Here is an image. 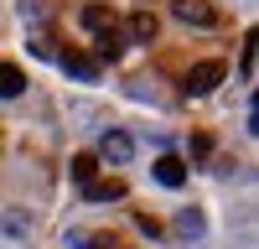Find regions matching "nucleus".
<instances>
[{
  "mask_svg": "<svg viewBox=\"0 0 259 249\" xmlns=\"http://www.w3.org/2000/svg\"><path fill=\"white\" fill-rule=\"evenodd\" d=\"M223 73H228L223 62H218V57H207V62H197V68L187 73V83H182V89H187L192 99H202V94H212V89L223 83Z\"/></svg>",
  "mask_w": 259,
  "mask_h": 249,
  "instance_id": "f257e3e1",
  "label": "nucleus"
},
{
  "mask_svg": "<svg viewBox=\"0 0 259 249\" xmlns=\"http://www.w3.org/2000/svg\"><path fill=\"white\" fill-rule=\"evenodd\" d=\"M130 156H135V135H124V130H104L99 135V161L130 166Z\"/></svg>",
  "mask_w": 259,
  "mask_h": 249,
  "instance_id": "f03ea898",
  "label": "nucleus"
},
{
  "mask_svg": "<svg viewBox=\"0 0 259 249\" xmlns=\"http://www.w3.org/2000/svg\"><path fill=\"white\" fill-rule=\"evenodd\" d=\"M171 16H177L182 26H218V21H223L207 0H171Z\"/></svg>",
  "mask_w": 259,
  "mask_h": 249,
  "instance_id": "7ed1b4c3",
  "label": "nucleus"
},
{
  "mask_svg": "<svg viewBox=\"0 0 259 249\" xmlns=\"http://www.w3.org/2000/svg\"><path fill=\"white\" fill-rule=\"evenodd\" d=\"M57 62H62V73H68V78H78V83H94V78H99V62H94L89 52H78V47L57 52Z\"/></svg>",
  "mask_w": 259,
  "mask_h": 249,
  "instance_id": "20e7f679",
  "label": "nucleus"
},
{
  "mask_svg": "<svg viewBox=\"0 0 259 249\" xmlns=\"http://www.w3.org/2000/svg\"><path fill=\"white\" fill-rule=\"evenodd\" d=\"M78 21H83V31H94V36H99V31H119L114 11H109V6H99V0H94V6H83V16H78Z\"/></svg>",
  "mask_w": 259,
  "mask_h": 249,
  "instance_id": "39448f33",
  "label": "nucleus"
},
{
  "mask_svg": "<svg viewBox=\"0 0 259 249\" xmlns=\"http://www.w3.org/2000/svg\"><path fill=\"white\" fill-rule=\"evenodd\" d=\"M156 182H161V187H182V182H187V161H182V156H161V161H156Z\"/></svg>",
  "mask_w": 259,
  "mask_h": 249,
  "instance_id": "423d86ee",
  "label": "nucleus"
},
{
  "mask_svg": "<svg viewBox=\"0 0 259 249\" xmlns=\"http://www.w3.org/2000/svg\"><path fill=\"white\" fill-rule=\"evenodd\" d=\"M26 94V73L16 62H0V99H21Z\"/></svg>",
  "mask_w": 259,
  "mask_h": 249,
  "instance_id": "0eeeda50",
  "label": "nucleus"
},
{
  "mask_svg": "<svg viewBox=\"0 0 259 249\" xmlns=\"http://www.w3.org/2000/svg\"><path fill=\"white\" fill-rule=\"evenodd\" d=\"M83 197H89V202H119V197H124V182H119V177H109V182H89V187H83Z\"/></svg>",
  "mask_w": 259,
  "mask_h": 249,
  "instance_id": "6e6552de",
  "label": "nucleus"
},
{
  "mask_svg": "<svg viewBox=\"0 0 259 249\" xmlns=\"http://www.w3.org/2000/svg\"><path fill=\"white\" fill-rule=\"evenodd\" d=\"M177 234L182 239H202L207 234V218L197 213V208H182V213H177Z\"/></svg>",
  "mask_w": 259,
  "mask_h": 249,
  "instance_id": "1a4fd4ad",
  "label": "nucleus"
},
{
  "mask_svg": "<svg viewBox=\"0 0 259 249\" xmlns=\"http://www.w3.org/2000/svg\"><path fill=\"white\" fill-rule=\"evenodd\" d=\"M156 31H161V21L150 16V11H135V16H130V36H135V42H156Z\"/></svg>",
  "mask_w": 259,
  "mask_h": 249,
  "instance_id": "9d476101",
  "label": "nucleus"
},
{
  "mask_svg": "<svg viewBox=\"0 0 259 249\" xmlns=\"http://www.w3.org/2000/svg\"><path fill=\"white\" fill-rule=\"evenodd\" d=\"M99 57H104V62H119V57H124L119 31H99Z\"/></svg>",
  "mask_w": 259,
  "mask_h": 249,
  "instance_id": "9b49d317",
  "label": "nucleus"
},
{
  "mask_svg": "<svg viewBox=\"0 0 259 249\" xmlns=\"http://www.w3.org/2000/svg\"><path fill=\"white\" fill-rule=\"evenodd\" d=\"M94 172H99V156H73V182H78V187H89Z\"/></svg>",
  "mask_w": 259,
  "mask_h": 249,
  "instance_id": "f8f14e48",
  "label": "nucleus"
},
{
  "mask_svg": "<svg viewBox=\"0 0 259 249\" xmlns=\"http://www.w3.org/2000/svg\"><path fill=\"white\" fill-rule=\"evenodd\" d=\"M68 249H114L109 239H94V234H83V228H68Z\"/></svg>",
  "mask_w": 259,
  "mask_h": 249,
  "instance_id": "ddd939ff",
  "label": "nucleus"
},
{
  "mask_svg": "<svg viewBox=\"0 0 259 249\" xmlns=\"http://www.w3.org/2000/svg\"><path fill=\"white\" fill-rule=\"evenodd\" d=\"M16 16L26 21V26H41V21H47V6H41V0H21V6H16Z\"/></svg>",
  "mask_w": 259,
  "mask_h": 249,
  "instance_id": "4468645a",
  "label": "nucleus"
},
{
  "mask_svg": "<svg viewBox=\"0 0 259 249\" xmlns=\"http://www.w3.org/2000/svg\"><path fill=\"white\" fill-rule=\"evenodd\" d=\"M239 73H244V83H254V36L244 42V57H239Z\"/></svg>",
  "mask_w": 259,
  "mask_h": 249,
  "instance_id": "2eb2a0df",
  "label": "nucleus"
},
{
  "mask_svg": "<svg viewBox=\"0 0 259 249\" xmlns=\"http://www.w3.org/2000/svg\"><path fill=\"white\" fill-rule=\"evenodd\" d=\"M26 228H31L26 213H6V234H26Z\"/></svg>",
  "mask_w": 259,
  "mask_h": 249,
  "instance_id": "dca6fc26",
  "label": "nucleus"
},
{
  "mask_svg": "<svg viewBox=\"0 0 259 249\" xmlns=\"http://www.w3.org/2000/svg\"><path fill=\"white\" fill-rule=\"evenodd\" d=\"M187 151H192V156H207V151H212V140H207V135H192V140H187Z\"/></svg>",
  "mask_w": 259,
  "mask_h": 249,
  "instance_id": "f3484780",
  "label": "nucleus"
},
{
  "mask_svg": "<svg viewBox=\"0 0 259 249\" xmlns=\"http://www.w3.org/2000/svg\"><path fill=\"white\" fill-rule=\"evenodd\" d=\"M135 223L145 228V234H150V239H156V234H161V223H156V218H150V213H135Z\"/></svg>",
  "mask_w": 259,
  "mask_h": 249,
  "instance_id": "a211bd4d",
  "label": "nucleus"
}]
</instances>
